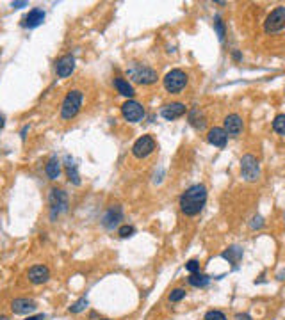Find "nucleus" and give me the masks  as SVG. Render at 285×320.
<instances>
[{"label":"nucleus","mask_w":285,"mask_h":320,"mask_svg":"<svg viewBox=\"0 0 285 320\" xmlns=\"http://www.w3.org/2000/svg\"><path fill=\"white\" fill-rule=\"evenodd\" d=\"M207 203V189L205 185H192L180 196V210H182L186 215L192 217V215H198V213L203 210Z\"/></svg>","instance_id":"nucleus-1"},{"label":"nucleus","mask_w":285,"mask_h":320,"mask_svg":"<svg viewBox=\"0 0 285 320\" xmlns=\"http://www.w3.org/2000/svg\"><path fill=\"white\" fill-rule=\"evenodd\" d=\"M82 102H84V94H82V91H79V89H71L61 103V117L63 119H66V121L73 119V117L80 112Z\"/></svg>","instance_id":"nucleus-2"},{"label":"nucleus","mask_w":285,"mask_h":320,"mask_svg":"<svg viewBox=\"0 0 285 320\" xmlns=\"http://www.w3.org/2000/svg\"><path fill=\"white\" fill-rule=\"evenodd\" d=\"M127 75H128L134 82L143 84V86H150V84L157 82V71L143 64H132L130 68L127 70Z\"/></svg>","instance_id":"nucleus-3"},{"label":"nucleus","mask_w":285,"mask_h":320,"mask_svg":"<svg viewBox=\"0 0 285 320\" xmlns=\"http://www.w3.org/2000/svg\"><path fill=\"white\" fill-rule=\"evenodd\" d=\"M187 86V75L182 70H171L164 77V89L171 94L182 93Z\"/></svg>","instance_id":"nucleus-4"},{"label":"nucleus","mask_w":285,"mask_h":320,"mask_svg":"<svg viewBox=\"0 0 285 320\" xmlns=\"http://www.w3.org/2000/svg\"><path fill=\"white\" fill-rule=\"evenodd\" d=\"M241 175L246 181H257L260 178V164L253 155H244L241 158Z\"/></svg>","instance_id":"nucleus-5"},{"label":"nucleus","mask_w":285,"mask_h":320,"mask_svg":"<svg viewBox=\"0 0 285 320\" xmlns=\"http://www.w3.org/2000/svg\"><path fill=\"white\" fill-rule=\"evenodd\" d=\"M284 27H285V5H278V7L273 9L271 14L266 18L264 30H266L267 34H275V32H280Z\"/></svg>","instance_id":"nucleus-6"},{"label":"nucleus","mask_w":285,"mask_h":320,"mask_svg":"<svg viewBox=\"0 0 285 320\" xmlns=\"http://www.w3.org/2000/svg\"><path fill=\"white\" fill-rule=\"evenodd\" d=\"M122 116L128 123H139L145 117V107L136 100H128L122 105Z\"/></svg>","instance_id":"nucleus-7"},{"label":"nucleus","mask_w":285,"mask_h":320,"mask_svg":"<svg viewBox=\"0 0 285 320\" xmlns=\"http://www.w3.org/2000/svg\"><path fill=\"white\" fill-rule=\"evenodd\" d=\"M155 146H157V144H155L152 135H143V137H139V139L134 143V146H132V155L136 158H146L155 151Z\"/></svg>","instance_id":"nucleus-8"},{"label":"nucleus","mask_w":285,"mask_h":320,"mask_svg":"<svg viewBox=\"0 0 285 320\" xmlns=\"http://www.w3.org/2000/svg\"><path fill=\"white\" fill-rule=\"evenodd\" d=\"M48 201H50V206H52V219H56L59 213L68 208V196L61 189H52L50 196H48Z\"/></svg>","instance_id":"nucleus-9"},{"label":"nucleus","mask_w":285,"mask_h":320,"mask_svg":"<svg viewBox=\"0 0 285 320\" xmlns=\"http://www.w3.org/2000/svg\"><path fill=\"white\" fill-rule=\"evenodd\" d=\"M186 112H187L186 103L173 102V103L164 105L162 109H160V116H162L164 119H168V121H175V119H178V117H182Z\"/></svg>","instance_id":"nucleus-10"},{"label":"nucleus","mask_w":285,"mask_h":320,"mask_svg":"<svg viewBox=\"0 0 285 320\" xmlns=\"http://www.w3.org/2000/svg\"><path fill=\"white\" fill-rule=\"evenodd\" d=\"M243 126H244L243 117L239 116V114H228L223 121V130L226 132V135H230V137H237V135L243 132Z\"/></svg>","instance_id":"nucleus-11"},{"label":"nucleus","mask_w":285,"mask_h":320,"mask_svg":"<svg viewBox=\"0 0 285 320\" xmlns=\"http://www.w3.org/2000/svg\"><path fill=\"white\" fill-rule=\"evenodd\" d=\"M27 278L32 285H43L50 279V270H48L47 265H34L29 269Z\"/></svg>","instance_id":"nucleus-12"},{"label":"nucleus","mask_w":285,"mask_h":320,"mask_svg":"<svg viewBox=\"0 0 285 320\" xmlns=\"http://www.w3.org/2000/svg\"><path fill=\"white\" fill-rule=\"evenodd\" d=\"M37 304L32 301V299H25V297H20V299H14L11 302V310H13L14 315H29L36 311Z\"/></svg>","instance_id":"nucleus-13"},{"label":"nucleus","mask_w":285,"mask_h":320,"mask_svg":"<svg viewBox=\"0 0 285 320\" xmlns=\"http://www.w3.org/2000/svg\"><path fill=\"white\" fill-rule=\"evenodd\" d=\"M75 70V57L73 56H63L61 59L56 62V73L59 79H66L70 77Z\"/></svg>","instance_id":"nucleus-14"},{"label":"nucleus","mask_w":285,"mask_h":320,"mask_svg":"<svg viewBox=\"0 0 285 320\" xmlns=\"http://www.w3.org/2000/svg\"><path fill=\"white\" fill-rule=\"evenodd\" d=\"M43 20H45V11L39 9V7H34L32 11H29V14L22 20V25L27 29H36L43 24Z\"/></svg>","instance_id":"nucleus-15"},{"label":"nucleus","mask_w":285,"mask_h":320,"mask_svg":"<svg viewBox=\"0 0 285 320\" xmlns=\"http://www.w3.org/2000/svg\"><path fill=\"white\" fill-rule=\"evenodd\" d=\"M207 141H209L212 146H216V148H224V146H226V141H228V135H226V132H224L223 128L214 126V128H211L209 134H207Z\"/></svg>","instance_id":"nucleus-16"},{"label":"nucleus","mask_w":285,"mask_h":320,"mask_svg":"<svg viewBox=\"0 0 285 320\" xmlns=\"http://www.w3.org/2000/svg\"><path fill=\"white\" fill-rule=\"evenodd\" d=\"M122 217H123L122 208H120V206H111V208L105 212V215H103L102 223H103V226L111 230V228L118 226V223L122 221Z\"/></svg>","instance_id":"nucleus-17"},{"label":"nucleus","mask_w":285,"mask_h":320,"mask_svg":"<svg viewBox=\"0 0 285 320\" xmlns=\"http://www.w3.org/2000/svg\"><path fill=\"white\" fill-rule=\"evenodd\" d=\"M189 123H191L192 128H196V130H200V132L207 126V119L200 112V109H192V111L189 112Z\"/></svg>","instance_id":"nucleus-18"},{"label":"nucleus","mask_w":285,"mask_h":320,"mask_svg":"<svg viewBox=\"0 0 285 320\" xmlns=\"http://www.w3.org/2000/svg\"><path fill=\"white\" fill-rule=\"evenodd\" d=\"M45 173H47V176L50 180H57L61 176V162H59V158L52 157L47 162V166H45Z\"/></svg>","instance_id":"nucleus-19"},{"label":"nucleus","mask_w":285,"mask_h":320,"mask_svg":"<svg viewBox=\"0 0 285 320\" xmlns=\"http://www.w3.org/2000/svg\"><path fill=\"white\" fill-rule=\"evenodd\" d=\"M114 86H116L118 93L123 94V96H127V98L134 96V87L128 84V80L122 79V77H116V79H114Z\"/></svg>","instance_id":"nucleus-20"},{"label":"nucleus","mask_w":285,"mask_h":320,"mask_svg":"<svg viewBox=\"0 0 285 320\" xmlns=\"http://www.w3.org/2000/svg\"><path fill=\"white\" fill-rule=\"evenodd\" d=\"M66 175L70 178V181L73 185H80V176L79 173H77V167H75L73 160L70 157H66Z\"/></svg>","instance_id":"nucleus-21"},{"label":"nucleus","mask_w":285,"mask_h":320,"mask_svg":"<svg viewBox=\"0 0 285 320\" xmlns=\"http://www.w3.org/2000/svg\"><path fill=\"white\" fill-rule=\"evenodd\" d=\"M223 258H224V260H228L230 263L237 265L239 260L243 258V249H241V247H237V246L230 247L228 251H224V253H223Z\"/></svg>","instance_id":"nucleus-22"},{"label":"nucleus","mask_w":285,"mask_h":320,"mask_svg":"<svg viewBox=\"0 0 285 320\" xmlns=\"http://www.w3.org/2000/svg\"><path fill=\"white\" fill-rule=\"evenodd\" d=\"M209 281H211V278L207 276V274H200V272H194L189 276V285H192V287L196 288H203L209 285Z\"/></svg>","instance_id":"nucleus-23"},{"label":"nucleus","mask_w":285,"mask_h":320,"mask_svg":"<svg viewBox=\"0 0 285 320\" xmlns=\"http://www.w3.org/2000/svg\"><path fill=\"white\" fill-rule=\"evenodd\" d=\"M273 130H275L276 134L285 135V114H278V116L275 117V121H273Z\"/></svg>","instance_id":"nucleus-24"},{"label":"nucleus","mask_w":285,"mask_h":320,"mask_svg":"<svg viewBox=\"0 0 285 320\" xmlns=\"http://www.w3.org/2000/svg\"><path fill=\"white\" fill-rule=\"evenodd\" d=\"M203 320H226V315H224L223 311H218V310H211L207 311Z\"/></svg>","instance_id":"nucleus-25"},{"label":"nucleus","mask_w":285,"mask_h":320,"mask_svg":"<svg viewBox=\"0 0 285 320\" xmlns=\"http://www.w3.org/2000/svg\"><path fill=\"white\" fill-rule=\"evenodd\" d=\"M86 306H88V299H79L73 306H70V313H80L86 310Z\"/></svg>","instance_id":"nucleus-26"},{"label":"nucleus","mask_w":285,"mask_h":320,"mask_svg":"<svg viewBox=\"0 0 285 320\" xmlns=\"http://www.w3.org/2000/svg\"><path fill=\"white\" fill-rule=\"evenodd\" d=\"M184 297H186V290H184V288H175L173 292L169 293V301L178 302V301H182Z\"/></svg>","instance_id":"nucleus-27"},{"label":"nucleus","mask_w":285,"mask_h":320,"mask_svg":"<svg viewBox=\"0 0 285 320\" xmlns=\"http://www.w3.org/2000/svg\"><path fill=\"white\" fill-rule=\"evenodd\" d=\"M134 232H136V230H134V226H128V224H127V226H122L120 230H118V233H120V237H122V238L132 237V235H134Z\"/></svg>","instance_id":"nucleus-28"},{"label":"nucleus","mask_w":285,"mask_h":320,"mask_svg":"<svg viewBox=\"0 0 285 320\" xmlns=\"http://www.w3.org/2000/svg\"><path fill=\"white\" fill-rule=\"evenodd\" d=\"M214 27H216V32H218V37H220V39H224V25H223V22H221V18H216Z\"/></svg>","instance_id":"nucleus-29"},{"label":"nucleus","mask_w":285,"mask_h":320,"mask_svg":"<svg viewBox=\"0 0 285 320\" xmlns=\"http://www.w3.org/2000/svg\"><path fill=\"white\" fill-rule=\"evenodd\" d=\"M186 269L189 270L191 274L198 272V270H200V262H198V260H189L186 263Z\"/></svg>","instance_id":"nucleus-30"},{"label":"nucleus","mask_w":285,"mask_h":320,"mask_svg":"<svg viewBox=\"0 0 285 320\" xmlns=\"http://www.w3.org/2000/svg\"><path fill=\"white\" fill-rule=\"evenodd\" d=\"M262 224H264V223H262V217H260V215H255V217L252 219V224H250V226H252L253 230H255V228H260Z\"/></svg>","instance_id":"nucleus-31"},{"label":"nucleus","mask_w":285,"mask_h":320,"mask_svg":"<svg viewBox=\"0 0 285 320\" xmlns=\"http://www.w3.org/2000/svg\"><path fill=\"white\" fill-rule=\"evenodd\" d=\"M235 320H252V317L246 315V313H239V315L235 317Z\"/></svg>","instance_id":"nucleus-32"},{"label":"nucleus","mask_w":285,"mask_h":320,"mask_svg":"<svg viewBox=\"0 0 285 320\" xmlns=\"http://www.w3.org/2000/svg\"><path fill=\"white\" fill-rule=\"evenodd\" d=\"M11 5H13L14 9H20V7H25V5H27V2H13Z\"/></svg>","instance_id":"nucleus-33"},{"label":"nucleus","mask_w":285,"mask_h":320,"mask_svg":"<svg viewBox=\"0 0 285 320\" xmlns=\"http://www.w3.org/2000/svg\"><path fill=\"white\" fill-rule=\"evenodd\" d=\"M25 320H45V317L43 315H36V317H27Z\"/></svg>","instance_id":"nucleus-34"},{"label":"nucleus","mask_w":285,"mask_h":320,"mask_svg":"<svg viewBox=\"0 0 285 320\" xmlns=\"http://www.w3.org/2000/svg\"><path fill=\"white\" fill-rule=\"evenodd\" d=\"M278 279H285V270H282V272L278 274Z\"/></svg>","instance_id":"nucleus-35"},{"label":"nucleus","mask_w":285,"mask_h":320,"mask_svg":"<svg viewBox=\"0 0 285 320\" xmlns=\"http://www.w3.org/2000/svg\"><path fill=\"white\" fill-rule=\"evenodd\" d=\"M4 125H5V119H4V117H2V116H0V128H2V126H4Z\"/></svg>","instance_id":"nucleus-36"},{"label":"nucleus","mask_w":285,"mask_h":320,"mask_svg":"<svg viewBox=\"0 0 285 320\" xmlns=\"http://www.w3.org/2000/svg\"><path fill=\"white\" fill-rule=\"evenodd\" d=\"M0 320H9V319H7L5 315H0Z\"/></svg>","instance_id":"nucleus-37"},{"label":"nucleus","mask_w":285,"mask_h":320,"mask_svg":"<svg viewBox=\"0 0 285 320\" xmlns=\"http://www.w3.org/2000/svg\"><path fill=\"white\" fill-rule=\"evenodd\" d=\"M102 320H109V319H102Z\"/></svg>","instance_id":"nucleus-38"}]
</instances>
